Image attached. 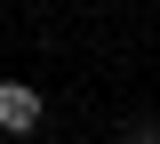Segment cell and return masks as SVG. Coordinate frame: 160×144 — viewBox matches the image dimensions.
Listing matches in <instances>:
<instances>
[{
    "label": "cell",
    "instance_id": "1",
    "mask_svg": "<svg viewBox=\"0 0 160 144\" xmlns=\"http://www.w3.org/2000/svg\"><path fill=\"white\" fill-rule=\"evenodd\" d=\"M48 120V104H40L32 80H0V136H32Z\"/></svg>",
    "mask_w": 160,
    "mask_h": 144
},
{
    "label": "cell",
    "instance_id": "2",
    "mask_svg": "<svg viewBox=\"0 0 160 144\" xmlns=\"http://www.w3.org/2000/svg\"><path fill=\"white\" fill-rule=\"evenodd\" d=\"M120 144H160V120H128V128H120Z\"/></svg>",
    "mask_w": 160,
    "mask_h": 144
}]
</instances>
